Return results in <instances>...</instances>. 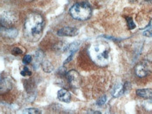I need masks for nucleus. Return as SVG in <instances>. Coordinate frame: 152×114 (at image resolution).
Masks as SVG:
<instances>
[{
    "instance_id": "f257e3e1",
    "label": "nucleus",
    "mask_w": 152,
    "mask_h": 114,
    "mask_svg": "<svg viewBox=\"0 0 152 114\" xmlns=\"http://www.w3.org/2000/svg\"><path fill=\"white\" fill-rule=\"evenodd\" d=\"M44 26V18L40 14L32 13L28 15L23 27V34L25 39L31 42L39 40L42 36Z\"/></svg>"
},
{
    "instance_id": "1a4fd4ad",
    "label": "nucleus",
    "mask_w": 152,
    "mask_h": 114,
    "mask_svg": "<svg viewBox=\"0 0 152 114\" xmlns=\"http://www.w3.org/2000/svg\"><path fill=\"white\" fill-rule=\"evenodd\" d=\"M1 34L3 37L7 38H15L17 37L18 31L15 28H5L1 26Z\"/></svg>"
},
{
    "instance_id": "5701e85b",
    "label": "nucleus",
    "mask_w": 152,
    "mask_h": 114,
    "mask_svg": "<svg viewBox=\"0 0 152 114\" xmlns=\"http://www.w3.org/2000/svg\"><path fill=\"white\" fill-rule=\"evenodd\" d=\"M123 88H124V94L127 93V92H129L130 88H131V84H130V82H125L123 84Z\"/></svg>"
},
{
    "instance_id": "4be33fe9",
    "label": "nucleus",
    "mask_w": 152,
    "mask_h": 114,
    "mask_svg": "<svg viewBox=\"0 0 152 114\" xmlns=\"http://www.w3.org/2000/svg\"><path fill=\"white\" fill-rule=\"evenodd\" d=\"M147 29L143 31V36L146 37H152V27H146Z\"/></svg>"
},
{
    "instance_id": "6ab92c4d",
    "label": "nucleus",
    "mask_w": 152,
    "mask_h": 114,
    "mask_svg": "<svg viewBox=\"0 0 152 114\" xmlns=\"http://www.w3.org/2000/svg\"><path fill=\"white\" fill-rule=\"evenodd\" d=\"M32 61V57L29 54H26L23 59V63L24 65H28L29 63H30Z\"/></svg>"
},
{
    "instance_id": "20e7f679",
    "label": "nucleus",
    "mask_w": 152,
    "mask_h": 114,
    "mask_svg": "<svg viewBox=\"0 0 152 114\" xmlns=\"http://www.w3.org/2000/svg\"><path fill=\"white\" fill-rule=\"evenodd\" d=\"M18 20V16L12 11H4L1 14V26L5 28L11 27Z\"/></svg>"
},
{
    "instance_id": "9b49d317",
    "label": "nucleus",
    "mask_w": 152,
    "mask_h": 114,
    "mask_svg": "<svg viewBox=\"0 0 152 114\" xmlns=\"http://www.w3.org/2000/svg\"><path fill=\"white\" fill-rule=\"evenodd\" d=\"M58 98L61 102H65V103H69L71 101V94L66 89H60L58 92Z\"/></svg>"
},
{
    "instance_id": "f3484780",
    "label": "nucleus",
    "mask_w": 152,
    "mask_h": 114,
    "mask_svg": "<svg viewBox=\"0 0 152 114\" xmlns=\"http://www.w3.org/2000/svg\"><path fill=\"white\" fill-rule=\"evenodd\" d=\"M21 75H22L23 77H29V76L32 75V72L29 70L28 67L25 66L23 70L21 71Z\"/></svg>"
},
{
    "instance_id": "39448f33",
    "label": "nucleus",
    "mask_w": 152,
    "mask_h": 114,
    "mask_svg": "<svg viewBox=\"0 0 152 114\" xmlns=\"http://www.w3.org/2000/svg\"><path fill=\"white\" fill-rule=\"evenodd\" d=\"M152 71V64L150 62L142 61L135 67V75L140 78L147 77L149 74Z\"/></svg>"
},
{
    "instance_id": "7ed1b4c3",
    "label": "nucleus",
    "mask_w": 152,
    "mask_h": 114,
    "mask_svg": "<svg viewBox=\"0 0 152 114\" xmlns=\"http://www.w3.org/2000/svg\"><path fill=\"white\" fill-rule=\"evenodd\" d=\"M69 14L74 20L85 21L91 17L92 9L86 3H77L70 8Z\"/></svg>"
},
{
    "instance_id": "aec40b11",
    "label": "nucleus",
    "mask_w": 152,
    "mask_h": 114,
    "mask_svg": "<svg viewBox=\"0 0 152 114\" xmlns=\"http://www.w3.org/2000/svg\"><path fill=\"white\" fill-rule=\"evenodd\" d=\"M106 101H107V97L105 96V95H104V96L100 97V98L97 100L96 105L100 107V106H102L105 105Z\"/></svg>"
},
{
    "instance_id": "393cba45",
    "label": "nucleus",
    "mask_w": 152,
    "mask_h": 114,
    "mask_svg": "<svg viewBox=\"0 0 152 114\" xmlns=\"http://www.w3.org/2000/svg\"><path fill=\"white\" fill-rule=\"evenodd\" d=\"M147 27H152V19L151 20V21L149 22V25Z\"/></svg>"
},
{
    "instance_id": "a878e982",
    "label": "nucleus",
    "mask_w": 152,
    "mask_h": 114,
    "mask_svg": "<svg viewBox=\"0 0 152 114\" xmlns=\"http://www.w3.org/2000/svg\"><path fill=\"white\" fill-rule=\"evenodd\" d=\"M27 1H32V0H27Z\"/></svg>"
},
{
    "instance_id": "6e6552de",
    "label": "nucleus",
    "mask_w": 152,
    "mask_h": 114,
    "mask_svg": "<svg viewBox=\"0 0 152 114\" xmlns=\"http://www.w3.org/2000/svg\"><path fill=\"white\" fill-rule=\"evenodd\" d=\"M12 88V82L10 77H1V84H0V90L1 94L9 91Z\"/></svg>"
},
{
    "instance_id": "ddd939ff",
    "label": "nucleus",
    "mask_w": 152,
    "mask_h": 114,
    "mask_svg": "<svg viewBox=\"0 0 152 114\" xmlns=\"http://www.w3.org/2000/svg\"><path fill=\"white\" fill-rule=\"evenodd\" d=\"M137 95L144 99L151 98L152 97V89L150 88H142L136 90Z\"/></svg>"
},
{
    "instance_id": "a211bd4d",
    "label": "nucleus",
    "mask_w": 152,
    "mask_h": 114,
    "mask_svg": "<svg viewBox=\"0 0 152 114\" xmlns=\"http://www.w3.org/2000/svg\"><path fill=\"white\" fill-rule=\"evenodd\" d=\"M126 21H127V24H128V29H134L135 27H136V25H135L133 18L131 17L126 18Z\"/></svg>"
},
{
    "instance_id": "b1692460",
    "label": "nucleus",
    "mask_w": 152,
    "mask_h": 114,
    "mask_svg": "<svg viewBox=\"0 0 152 114\" xmlns=\"http://www.w3.org/2000/svg\"><path fill=\"white\" fill-rule=\"evenodd\" d=\"M88 113H101L100 111H88Z\"/></svg>"
},
{
    "instance_id": "4468645a",
    "label": "nucleus",
    "mask_w": 152,
    "mask_h": 114,
    "mask_svg": "<svg viewBox=\"0 0 152 114\" xmlns=\"http://www.w3.org/2000/svg\"><path fill=\"white\" fill-rule=\"evenodd\" d=\"M42 69L46 73H51L53 70V65L48 60H44L42 63Z\"/></svg>"
},
{
    "instance_id": "423d86ee",
    "label": "nucleus",
    "mask_w": 152,
    "mask_h": 114,
    "mask_svg": "<svg viewBox=\"0 0 152 114\" xmlns=\"http://www.w3.org/2000/svg\"><path fill=\"white\" fill-rule=\"evenodd\" d=\"M66 77L71 86L74 88H78L82 83V79L77 71L72 70L66 73Z\"/></svg>"
},
{
    "instance_id": "f03ea898",
    "label": "nucleus",
    "mask_w": 152,
    "mask_h": 114,
    "mask_svg": "<svg viewBox=\"0 0 152 114\" xmlns=\"http://www.w3.org/2000/svg\"><path fill=\"white\" fill-rule=\"evenodd\" d=\"M89 57L91 60L100 67L106 66L110 61V47L105 41L94 42L88 49Z\"/></svg>"
},
{
    "instance_id": "f8f14e48",
    "label": "nucleus",
    "mask_w": 152,
    "mask_h": 114,
    "mask_svg": "<svg viewBox=\"0 0 152 114\" xmlns=\"http://www.w3.org/2000/svg\"><path fill=\"white\" fill-rule=\"evenodd\" d=\"M111 94L114 97H118L124 94V88L123 84L118 83L115 84L111 90Z\"/></svg>"
},
{
    "instance_id": "0eeeda50",
    "label": "nucleus",
    "mask_w": 152,
    "mask_h": 114,
    "mask_svg": "<svg viewBox=\"0 0 152 114\" xmlns=\"http://www.w3.org/2000/svg\"><path fill=\"white\" fill-rule=\"evenodd\" d=\"M79 29L75 27L65 26L58 31L57 34L60 37H74L79 34Z\"/></svg>"
},
{
    "instance_id": "9d476101",
    "label": "nucleus",
    "mask_w": 152,
    "mask_h": 114,
    "mask_svg": "<svg viewBox=\"0 0 152 114\" xmlns=\"http://www.w3.org/2000/svg\"><path fill=\"white\" fill-rule=\"evenodd\" d=\"M44 53L41 50H38L34 53V57L32 58V66L34 69H37L39 67V65L42 63L44 61Z\"/></svg>"
},
{
    "instance_id": "dca6fc26",
    "label": "nucleus",
    "mask_w": 152,
    "mask_h": 114,
    "mask_svg": "<svg viewBox=\"0 0 152 114\" xmlns=\"http://www.w3.org/2000/svg\"><path fill=\"white\" fill-rule=\"evenodd\" d=\"M23 113H27V114H37L41 113V111L38 109L35 108H29L25 109L23 111Z\"/></svg>"
},
{
    "instance_id": "412c9836",
    "label": "nucleus",
    "mask_w": 152,
    "mask_h": 114,
    "mask_svg": "<svg viewBox=\"0 0 152 114\" xmlns=\"http://www.w3.org/2000/svg\"><path fill=\"white\" fill-rule=\"evenodd\" d=\"M23 53V52L22 51V49L19 48V47H14V48H13L12 51H11V54L14 56L21 55V54H22Z\"/></svg>"
},
{
    "instance_id": "2eb2a0df",
    "label": "nucleus",
    "mask_w": 152,
    "mask_h": 114,
    "mask_svg": "<svg viewBox=\"0 0 152 114\" xmlns=\"http://www.w3.org/2000/svg\"><path fill=\"white\" fill-rule=\"evenodd\" d=\"M143 107L144 109L149 112H152V97L146 99L143 102Z\"/></svg>"
}]
</instances>
